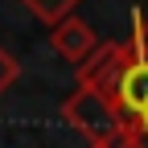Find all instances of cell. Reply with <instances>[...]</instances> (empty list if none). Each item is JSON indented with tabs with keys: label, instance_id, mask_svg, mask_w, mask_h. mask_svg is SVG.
I'll return each mask as SVG.
<instances>
[{
	"label": "cell",
	"instance_id": "6da1fadb",
	"mask_svg": "<svg viewBox=\"0 0 148 148\" xmlns=\"http://www.w3.org/2000/svg\"><path fill=\"white\" fill-rule=\"evenodd\" d=\"M62 119L86 140V148H99L107 140H115L127 123L107 95H99L95 86H82V82H74V90L62 99Z\"/></svg>",
	"mask_w": 148,
	"mask_h": 148
},
{
	"label": "cell",
	"instance_id": "7a4b0ae2",
	"mask_svg": "<svg viewBox=\"0 0 148 148\" xmlns=\"http://www.w3.org/2000/svg\"><path fill=\"white\" fill-rule=\"evenodd\" d=\"M132 37H127V66L119 74V86H115V107L127 123H136L144 111H148V16L136 8L132 12Z\"/></svg>",
	"mask_w": 148,
	"mask_h": 148
},
{
	"label": "cell",
	"instance_id": "3957f363",
	"mask_svg": "<svg viewBox=\"0 0 148 148\" xmlns=\"http://www.w3.org/2000/svg\"><path fill=\"white\" fill-rule=\"evenodd\" d=\"M99 45L103 41L95 37V29H90L82 16H66V21H58L49 29V49L58 53L66 66H74V70H82L90 58H95Z\"/></svg>",
	"mask_w": 148,
	"mask_h": 148
},
{
	"label": "cell",
	"instance_id": "277c9868",
	"mask_svg": "<svg viewBox=\"0 0 148 148\" xmlns=\"http://www.w3.org/2000/svg\"><path fill=\"white\" fill-rule=\"evenodd\" d=\"M127 53H132L127 41H107V45H99V53L78 70V82H82V86H95L99 95H107L111 103H115V86H119V74H123V66H127Z\"/></svg>",
	"mask_w": 148,
	"mask_h": 148
},
{
	"label": "cell",
	"instance_id": "5b68a950",
	"mask_svg": "<svg viewBox=\"0 0 148 148\" xmlns=\"http://www.w3.org/2000/svg\"><path fill=\"white\" fill-rule=\"evenodd\" d=\"M21 4L37 16V21L41 25H58V21H66V16H74V8L82 4V0H21Z\"/></svg>",
	"mask_w": 148,
	"mask_h": 148
},
{
	"label": "cell",
	"instance_id": "8992f818",
	"mask_svg": "<svg viewBox=\"0 0 148 148\" xmlns=\"http://www.w3.org/2000/svg\"><path fill=\"white\" fill-rule=\"evenodd\" d=\"M16 78H21V62H16L4 45H0V95H4V90H8Z\"/></svg>",
	"mask_w": 148,
	"mask_h": 148
},
{
	"label": "cell",
	"instance_id": "52a82bcc",
	"mask_svg": "<svg viewBox=\"0 0 148 148\" xmlns=\"http://www.w3.org/2000/svg\"><path fill=\"white\" fill-rule=\"evenodd\" d=\"M127 144H132V148H148V132L140 123H127Z\"/></svg>",
	"mask_w": 148,
	"mask_h": 148
},
{
	"label": "cell",
	"instance_id": "ba28073f",
	"mask_svg": "<svg viewBox=\"0 0 148 148\" xmlns=\"http://www.w3.org/2000/svg\"><path fill=\"white\" fill-rule=\"evenodd\" d=\"M99 148H132V144H127V123H123V132H119L115 140H107V144H99Z\"/></svg>",
	"mask_w": 148,
	"mask_h": 148
},
{
	"label": "cell",
	"instance_id": "9c48e42d",
	"mask_svg": "<svg viewBox=\"0 0 148 148\" xmlns=\"http://www.w3.org/2000/svg\"><path fill=\"white\" fill-rule=\"evenodd\" d=\"M136 123H140V127H144V132H148V111H144V115H140V119H136Z\"/></svg>",
	"mask_w": 148,
	"mask_h": 148
}]
</instances>
